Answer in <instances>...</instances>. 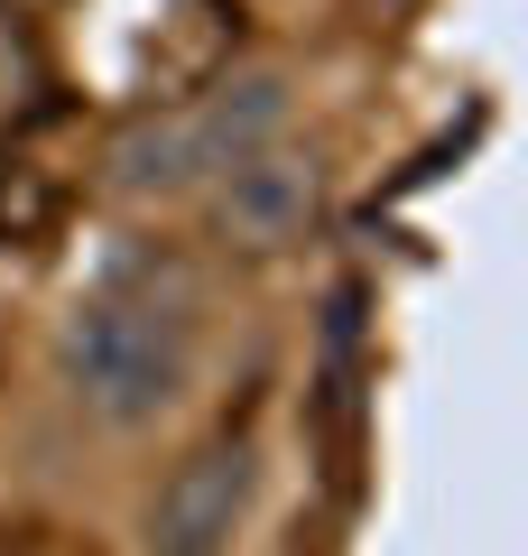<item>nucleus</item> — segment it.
<instances>
[{
    "label": "nucleus",
    "instance_id": "1",
    "mask_svg": "<svg viewBox=\"0 0 528 556\" xmlns=\"http://www.w3.org/2000/svg\"><path fill=\"white\" fill-rule=\"evenodd\" d=\"M47 362L102 437H149L196 390V325L158 288H84L47 334Z\"/></svg>",
    "mask_w": 528,
    "mask_h": 556
},
{
    "label": "nucleus",
    "instance_id": "2",
    "mask_svg": "<svg viewBox=\"0 0 528 556\" xmlns=\"http://www.w3.org/2000/svg\"><path fill=\"white\" fill-rule=\"evenodd\" d=\"M269 492V464L251 437H204L158 473V492L139 501V556H232L260 519Z\"/></svg>",
    "mask_w": 528,
    "mask_h": 556
},
{
    "label": "nucleus",
    "instance_id": "3",
    "mask_svg": "<svg viewBox=\"0 0 528 556\" xmlns=\"http://www.w3.org/2000/svg\"><path fill=\"white\" fill-rule=\"evenodd\" d=\"M196 204L214 214V232L232 241V251H288V241H306L315 214H325V159L297 149V139H269V149H251L241 167H223Z\"/></svg>",
    "mask_w": 528,
    "mask_h": 556
},
{
    "label": "nucleus",
    "instance_id": "4",
    "mask_svg": "<svg viewBox=\"0 0 528 556\" xmlns=\"http://www.w3.org/2000/svg\"><path fill=\"white\" fill-rule=\"evenodd\" d=\"M186 112V130H196V159H204V186L223 177V167H241L251 149H269V139L297 130V75L269 56L251 65H223L214 84H204L196 102H176Z\"/></svg>",
    "mask_w": 528,
    "mask_h": 556
},
{
    "label": "nucleus",
    "instance_id": "5",
    "mask_svg": "<svg viewBox=\"0 0 528 556\" xmlns=\"http://www.w3.org/2000/svg\"><path fill=\"white\" fill-rule=\"evenodd\" d=\"M102 186L139 214H167V204H196L204 195V159H196V130L186 112H130L112 139H102Z\"/></svg>",
    "mask_w": 528,
    "mask_h": 556
}]
</instances>
